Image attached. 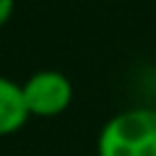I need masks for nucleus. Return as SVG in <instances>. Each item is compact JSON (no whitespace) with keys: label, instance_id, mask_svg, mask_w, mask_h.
Returning <instances> with one entry per match:
<instances>
[{"label":"nucleus","instance_id":"f257e3e1","mask_svg":"<svg viewBox=\"0 0 156 156\" xmlns=\"http://www.w3.org/2000/svg\"><path fill=\"white\" fill-rule=\"evenodd\" d=\"M96 156H156V107H130L99 130Z\"/></svg>","mask_w":156,"mask_h":156},{"label":"nucleus","instance_id":"7ed1b4c3","mask_svg":"<svg viewBox=\"0 0 156 156\" xmlns=\"http://www.w3.org/2000/svg\"><path fill=\"white\" fill-rule=\"evenodd\" d=\"M29 109L23 101L21 83H16L13 78L0 76V138L13 135L26 125Z\"/></svg>","mask_w":156,"mask_h":156},{"label":"nucleus","instance_id":"f03ea898","mask_svg":"<svg viewBox=\"0 0 156 156\" xmlns=\"http://www.w3.org/2000/svg\"><path fill=\"white\" fill-rule=\"evenodd\" d=\"M29 117H60L73 104V83L60 70H37L21 83Z\"/></svg>","mask_w":156,"mask_h":156},{"label":"nucleus","instance_id":"20e7f679","mask_svg":"<svg viewBox=\"0 0 156 156\" xmlns=\"http://www.w3.org/2000/svg\"><path fill=\"white\" fill-rule=\"evenodd\" d=\"M13 11H16V0H0V29L11 21Z\"/></svg>","mask_w":156,"mask_h":156}]
</instances>
